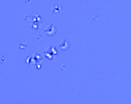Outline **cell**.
Returning a JSON list of instances; mask_svg holds the SVG:
<instances>
[{
	"mask_svg": "<svg viewBox=\"0 0 131 104\" xmlns=\"http://www.w3.org/2000/svg\"><path fill=\"white\" fill-rule=\"evenodd\" d=\"M56 32V27L55 25L52 24L47 29L45 30V33L46 35L48 36H51L54 35Z\"/></svg>",
	"mask_w": 131,
	"mask_h": 104,
	"instance_id": "cell-1",
	"label": "cell"
},
{
	"mask_svg": "<svg viewBox=\"0 0 131 104\" xmlns=\"http://www.w3.org/2000/svg\"><path fill=\"white\" fill-rule=\"evenodd\" d=\"M69 42L67 41L66 40H65L64 42V44L63 45H60V46H59L58 48H59V49L62 51H65L68 50L69 47H67V46H65V45H67L68 44Z\"/></svg>",
	"mask_w": 131,
	"mask_h": 104,
	"instance_id": "cell-2",
	"label": "cell"
}]
</instances>
